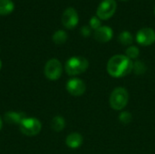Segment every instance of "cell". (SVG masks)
<instances>
[{
	"instance_id": "4",
	"label": "cell",
	"mask_w": 155,
	"mask_h": 154,
	"mask_svg": "<svg viewBox=\"0 0 155 154\" xmlns=\"http://www.w3.org/2000/svg\"><path fill=\"white\" fill-rule=\"evenodd\" d=\"M19 128H20V132L24 135L33 137L40 133L42 130V123L36 118L26 117L20 123Z\"/></svg>"
},
{
	"instance_id": "24",
	"label": "cell",
	"mask_w": 155,
	"mask_h": 154,
	"mask_svg": "<svg viewBox=\"0 0 155 154\" xmlns=\"http://www.w3.org/2000/svg\"><path fill=\"white\" fill-rule=\"evenodd\" d=\"M122 1H127V0H122Z\"/></svg>"
},
{
	"instance_id": "13",
	"label": "cell",
	"mask_w": 155,
	"mask_h": 154,
	"mask_svg": "<svg viewBox=\"0 0 155 154\" xmlns=\"http://www.w3.org/2000/svg\"><path fill=\"white\" fill-rule=\"evenodd\" d=\"M64 127H65V120L63 116L56 115L52 119L51 128L53 131H54L56 133H60L64 129Z\"/></svg>"
},
{
	"instance_id": "1",
	"label": "cell",
	"mask_w": 155,
	"mask_h": 154,
	"mask_svg": "<svg viewBox=\"0 0 155 154\" xmlns=\"http://www.w3.org/2000/svg\"><path fill=\"white\" fill-rule=\"evenodd\" d=\"M134 61L125 54H114L107 62L106 70L110 76L114 78H122L133 72Z\"/></svg>"
},
{
	"instance_id": "2",
	"label": "cell",
	"mask_w": 155,
	"mask_h": 154,
	"mask_svg": "<svg viewBox=\"0 0 155 154\" xmlns=\"http://www.w3.org/2000/svg\"><path fill=\"white\" fill-rule=\"evenodd\" d=\"M129 102V92L126 88L123 86L115 87L110 96L109 104L114 111H123L128 104Z\"/></svg>"
},
{
	"instance_id": "20",
	"label": "cell",
	"mask_w": 155,
	"mask_h": 154,
	"mask_svg": "<svg viewBox=\"0 0 155 154\" xmlns=\"http://www.w3.org/2000/svg\"><path fill=\"white\" fill-rule=\"evenodd\" d=\"M89 26L94 29V31L96 29H98L99 27L102 26V22H101V19H99L96 15H94L91 17L90 21H89Z\"/></svg>"
},
{
	"instance_id": "7",
	"label": "cell",
	"mask_w": 155,
	"mask_h": 154,
	"mask_svg": "<svg viewBox=\"0 0 155 154\" xmlns=\"http://www.w3.org/2000/svg\"><path fill=\"white\" fill-rule=\"evenodd\" d=\"M135 40L142 46H150L155 43V30L151 27L141 28L135 35Z\"/></svg>"
},
{
	"instance_id": "23",
	"label": "cell",
	"mask_w": 155,
	"mask_h": 154,
	"mask_svg": "<svg viewBox=\"0 0 155 154\" xmlns=\"http://www.w3.org/2000/svg\"><path fill=\"white\" fill-rule=\"evenodd\" d=\"M1 68H2V62H1V60H0V70H1Z\"/></svg>"
},
{
	"instance_id": "19",
	"label": "cell",
	"mask_w": 155,
	"mask_h": 154,
	"mask_svg": "<svg viewBox=\"0 0 155 154\" xmlns=\"http://www.w3.org/2000/svg\"><path fill=\"white\" fill-rule=\"evenodd\" d=\"M118 119L123 124L127 125L133 121V114L128 111H121Z\"/></svg>"
},
{
	"instance_id": "9",
	"label": "cell",
	"mask_w": 155,
	"mask_h": 154,
	"mask_svg": "<svg viewBox=\"0 0 155 154\" xmlns=\"http://www.w3.org/2000/svg\"><path fill=\"white\" fill-rule=\"evenodd\" d=\"M61 20L66 29H74L79 23V15L74 7H68L64 11Z\"/></svg>"
},
{
	"instance_id": "15",
	"label": "cell",
	"mask_w": 155,
	"mask_h": 154,
	"mask_svg": "<svg viewBox=\"0 0 155 154\" xmlns=\"http://www.w3.org/2000/svg\"><path fill=\"white\" fill-rule=\"evenodd\" d=\"M118 41L123 45L130 46V45H132V44L134 42V36L131 32L124 30V31L121 32L120 34L118 35Z\"/></svg>"
},
{
	"instance_id": "25",
	"label": "cell",
	"mask_w": 155,
	"mask_h": 154,
	"mask_svg": "<svg viewBox=\"0 0 155 154\" xmlns=\"http://www.w3.org/2000/svg\"><path fill=\"white\" fill-rule=\"evenodd\" d=\"M154 15H155V7H154Z\"/></svg>"
},
{
	"instance_id": "16",
	"label": "cell",
	"mask_w": 155,
	"mask_h": 154,
	"mask_svg": "<svg viewBox=\"0 0 155 154\" xmlns=\"http://www.w3.org/2000/svg\"><path fill=\"white\" fill-rule=\"evenodd\" d=\"M68 39V35L67 33L64 30H57L54 33L53 36H52V40L55 44H64Z\"/></svg>"
},
{
	"instance_id": "11",
	"label": "cell",
	"mask_w": 155,
	"mask_h": 154,
	"mask_svg": "<svg viewBox=\"0 0 155 154\" xmlns=\"http://www.w3.org/2000/svg\"><path fill=\"white\" fill-rule=\"evenodd\" d=\"M84 143L83 135L79 133H71L65 138V144L70 149H78Z\"/></svg>"
},
{
	"instance_id": "6",
	"label": "cell",
	"mask_w": 155,
	"mask_h": 154,
	"mask_svg": "<svg viewBox=\"0 0 155 154\" xmlns=\"http://www.w3.org/2000/svg\"><path fill=\"white\" fill-rule=\"evenodd\" d=\"M117 9L115 0H103L96 9V16L101 20H109Z\"/></svg>"
},
{
	"instance_id": "3",
	"label": "cell",
	"mask_w": 155,
	"mask_h": 154,
	"mask_svg": "<svg viewBox=\"0 0 155 154\" xmlns=\"http://www.w3.org/2000/svg\"><path fill=\"white\" fill-rule=\"evenodd\" d=\"M89 67V61L84 56H72L64 64V70L70 76L84 74Z\"/></svg>"
},
{
	"instance_id": "21",
	"label": "cell",
	"mask_w": 155,
	"mask_h": 154,
	"mask_svg": "<svg viewBox=\"0 0 155 154\" xmlns=\"http://www.w3.org/2000/svg\"><path fill=\"white\" fill-rule=\"evenodd\" d=\"M80 33H81V34H82L83 36L88 37V36H90L91 34H92V28H91L89 25H84V26L81 27Z\"/></svg>"
},
{
	"instance_id": "12",
	"label": "cell",
	"mask_w": 155,
	"mask_h": 154,
	"mask_svg": "<svg viewBox=\"0 0 155 154\" xmlns=\"http://www.w3.org/2000/svg\"><path fill=\"white\" fill-rule=\"evenodd\" d=\"M26 116L24 113H16V112H7L5 114V121L9 124H18L25 119Z\"/></svg>"
},
{
	"instance_id": "17",
	"label": "cell",
	"mask_w": 155,
	"mask_h": 154,
	"mask_svg": "<svg viewBox=\"0 0 155 154\" xmlns=\"http://www.w3.org/2000/svg\"><path fill=\"white\" fill-rule=\"evenodd\" d=\"M125 55L132 61L137 60L140 56V49L136 45H130L125 50Z\"/></svg>"
},
{
	"instance_id": "22",
	"label": "cell",
	"mask_w": 155,
	"mask_h": 154,
	"mask_svg": "<svg viewBox=\"0 0 155 154\" xmlns=\"http://www.w3.org/2000/svg\"><path fill=\"white\" fill-rule=\"evenodd\" d=\"M2 126H3V121H2V119L0 117V130L2 129Z\"/></svg>"
},
{
	"instance_id": "8",
	"label": "cell",
	"mask_w": 155,
	"mask_h": 154,
	"mask_svg": "<svg viewBox=\"0 0 155 154\" xmlns=\"http://www.w3.org/2000/svg\"><path fill=\"white\" fill-rule=\"evenodd\" d=\"M65 88H66V91L71 95L79 97V96H82L85 93L86 84L82 79L77 78V77H73L67 81Z\"/></svg>"
},
{
	"instance_id": "18",
	"label": "cell",
	"mask_w": 155,
	"mask_h": 154,
	"mask_svg": "<svg viewBox=\"0 0 155 154\" xmlns=\"http://www.w3.org/2000/svg\"><path fill=\"white\" fill-rule=\"evenodd\" d=\"M146 64L141 60H135L134 62V69L133 71L136 75H142L146 72Z\"/></svg>"
},
{
	"instance_id": "14",
	"label": "cell",
	"mask_w": 155,
	"mask_h": 154,
	"mask_svg": "<svg viewBox=\"0 0 155 154\" xmlns=\"http://www.w3.org/2000/svg\"><path fill=\"white\" fill-rule=\"evenodd\" d=\"M15 9V4L12 0H0V15L11 14Z\"/></svg>"
},
{
	"instance_id": "5",
	"label": "cell",
	"mask_w": 155,
	"mask_h": 154,
	"mask_svg": "<svg viewBox=\"0 0 155 154\" xmlns=\"http://www.w3.org/2000/svg\"><path fill=\"white\" fill-rule=\"evenodd\" d=\"M44 73L48 80L56 81L61 77L63 74V64L58 59L52 58L46 62Z\"/></svg>"
},
{
	"instance_id": "10",
	"label": "cell",
	"mask_w": 155,
	"mask_h": 154,
	"mask_svg": "<svg viewBox=\"0 0 155 154\" xmlns=\"http://www.w3.org/2000/svg\"><path fill=\"white\" fill-rule=\"evenodd\" d=\"M114 36V30L108 25H102L94 33V39L99 43H108Z\"/></svg>"
}]
</instances>
